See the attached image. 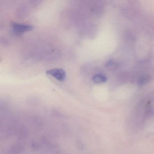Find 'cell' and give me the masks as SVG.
Masks as SVG:
<instances>
[{
	"label": "cell",
	"instance_id": "obj_5",
	"mask_svg": "<svg viewBox=\"0 0 154 154\" xmlns=\"http://www.w3.org/2000/svg\"><path fill=\"white\" fill-rule=\"evenodd\" d=\"M24 149V147L20 144H15L12 146V150L14 153H20Z\"/></svg>",
	"mask_w": 154,
	"mask_h": 154
},
{
	"label": "cell",
	"instance_id": "obj_1",
	"mask_svg": "<svg viewBox=\"0 0 154 154\" xmlns=\"http://www.w3.org/2000/svg\"><path fill=\"white\" fill-rule=\"evenodd\" d=\"M11 26L13 31L18 34H21L22 33L31 31L33 29V26L29 24H21L16 22L12 23Z\"/></svg>",
	"mask_w": 154,
	"mask_h": 154
},
{
	"label": "cell",
	"instance_id": "obj_3",
	"mask_svg": "<svg viewBox=\"0 0 154 154\" xmlns=\"http://www.w3.org/2000/svg\"><path fill=\"white\" fill-rule=\"evenodd\" d=\"M151 80V76L149 74H144L140 76L137 81V84L139 86H144L149 82Z\"/></svg>",
	"mask_w": 154,
	"mask_h": 154
},
{
	"label": "cell",
	"instance_id": "obj_2",
	"mask_svg": "<svg viewBox=\"0 0 154 154\" xmlns=\"http://www.w3.org/2000/svg\"><path fill=\"white\" fill-rule=\"evenodd\" d=\"M46 73L52 75L53 77L59 81H64L66 78V72L62 68H53L47 71Z\"/></svg>",
	"mask_w": 154,
	"mask_h": 154
},
{
	"label": "cell",
	"instance_id": "obj_4",
	"mask_svg": "<svg viewBox=\"0 0 154 154\" xmlns=\"http://www.w3.org/2000/svg\"><path fill=\"white\" fill-rule=\"evenodd\" d=\"M107 78L105 75L100 74L95 75L92 77V81L96 84L102 83L107 81Z\"/></svg>",
	"mask_w": 154,
	"mask_h": 154
}]
</instances>
